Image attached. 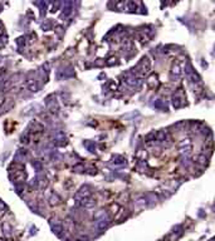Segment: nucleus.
I'll list each match as a JSON object with an SVG mask.
<instances>
[{
    "mask_svg": "<svg viewBox=\"0 0 215 241\" xmlns=\"http://www.w3.org/2000/svg\"><path fill=\"white\" fill-rule=\"evenodd\" d=\"M108 224H110V218H108V216H107L106 214H102V215H101V217L97 220V227H98L99 230L106 229V227L108 226Z\"/></svg>",
    "mask_w": 215,
    "mask_h": 241,
    "instance_id": "nucleus-6",
    "label": "nucleus"
},
{
    "mask_svg": "<svg viewBox=\"0 0 215 241\" xmlns=\"http://www.w3.org/2000/svg\"><path fill=\"white\" fill-rule=\"evenodd\" d=\"M184 71H185V74L188 75V78H189V81H190V83H191V84H195V85H201V78H200V75H199L198 73L194 71L192 65H191L189 62L185 64Z\"/></svg>",
    "mask_w": 215,
    "mask_h": 241,
    "instance_id": "nucleus-2",
    "label": "nucleus"
},
{
    "mask_svg": "<svg viewBox=\"0 0 215 241\" xmlns=\"http://www.w3.org/2000/svg\"><path fill=\"white\" fill-rule=\"evenodd\" d=\"M179 151L182 157H189L192 151V143L189 138H184L179 142Z\"/></svg>",
    "mask_w": 215,
    "mask_h": 241,
    "instance_id": "nucleus-4",
    "label": "nucleus"
},
{
    "mask_svg": "<svg viewBox=\"0 0 215 241\" xmlns=\"http://www.w3.org/2000/svg\"><path fill=\"white\" fill-rule=\"evenodd\" d=\"M112 163L115 164V166H123V164H126V160L123 157H120V156H116L113 157L112 160Z\"/></svg>",
    "mask_w": 215,
    "mask_h": 241,
    "instance_id": "nucleus-9",
    "label": "nucleus"
},
{
    "mask_svg": "<svg viewBox=\"0 0 215 241\" xmlns=\"http://www.w3.org/2000/svg\"><path fill=\"white\" fill-rule=\"evenodd\" d=\"M154 107L155 108H157V109H162V111H166V104L162 102L161 99H157L156 102L154 103Z\"/></svg>",
    "mask_w": 215,
    "mask_h": 241,
    "instance_id": "nucleus-10",
    "label": "nucleus"
},
{
    "mask_svg": "<svg viewBox=\"0 0 215 241\" xmlns=\"http://www.w3.org/2000/svg\"><path fill=\"white\" fill-rule=\"evenodd\" d=\"M172 106L175 108H180V107L184 106V97L179 93H175L172 96Z\"/></svg>",
    "mask_w": 215,
    "mask_h": 241,
    "instance_id": "nucleus-7",
    "label": "nucleus"
},
{
    "mask_svg": "<svg viewBox=\"0 0 215 241\" xmlns=\"http://www.w3.org/2000/svg\"><path fill=\"white\" fill-rule=\"evenodd\" d=\"M181 75H182V69L180 67V64L176 63V64L172 65L171 72H170V77H171L172 81H178V79L181 78Z\"/></svg>",
    "mask_w": 215,
    "mask_h": 241,
    "instance_id": "nucleus-5",
    "label": "nucleus"
},
{
    "mask_svg": "<svg viewBox=\"0 0 215 241\" xmlns=\"http://www.w3.org/2000/svg\"><path fill=\"white\" fill-rule=\"evenodd\" d=\"M199 166H201V167H204V166H206L208 164V157L205 156V154H200V156H198L196 157V161H195Z\"/></svg>",
    "mask_w": 215,
    "mask_h": 241,
    "instance_id": "nucleus-8",
    "label": "nucleus"
},
{
    "mask_svg": "<svg viewBox=\"0 0 215 241\" xmlns=\"http://www.w3.org/2000/svg\"><path fill=\"white\" fill-rule=\"evenodd\" d=\"M151 71V62L147 57H144L140 62L136 64V67L131 69V73L134 75H136L137 78H145L148 75V73Z\"/></svg>",
    "mask_w": 215,
    "mask_h": 241,
    "instance_id": "nucleus-1",
    "label": "nucleus"
},
{
    "mask_svg": "<svg viewBox=\"0 0 215 241\" xmlns=\"http://www.w3.org/2000/svg\"><path fill=\"white\" fill-rule=\"evenodd\" d=\"M171 143V137H170L169 132L166 131H157L156 132V137H155V143L154 144H159V146H169Z\"/></svg>",
    "mask_w": 215,
    "mask_h": 241,
    "instance_id": "nucleus-3",
    "label": "nucleus"
}]
</instances>
